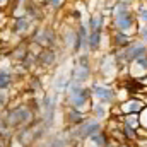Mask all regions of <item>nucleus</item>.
<instances>
[{
  "label": "nucleus",
  "mask_w": 147,
  "mask_h": 147,
  "mask_svg": "<svg viewBox=\"0 0 147 147\" xmlns=\"http://www.w3.org/2000/svg\"><path fill=\"white\" fill-rule=\"evenodd\" d=\"M137 26H139V21H137L135 10L132 9V5L116 2L111 7V29L135 36Z\"/></svg>",
  "instance_id": "f257e3e1"
},
{
  "label": "nucleus",
  "mask_w": 147,
  "mask_h": 147,
  "mask_svg": "<svg viewBox=\"0 0 147 147\" xmlns=\"http://www.w3.org/2000/svg\"><path fill=\"white\" fill-rule=\"evenodd\" d=\"M65 105L70 106V108H75V110L87 113L91 110V105H92L91 87L70 82L69 87L65 89Z\"/></svg>",
  "instance_id": "f03ea898"
},
{
  "label": "nucleus",
  "mask_w": 147,
  "mask_h": 147,
  "mask_svg": "<svg viewBox=\"0 0 147 147\" xmlns=\"http://www.w3.org/2000/svg\"><path fill=\"white\" fill-rule=\"evenodd\" d=\"M111 55H113V58H115L118 69H121V67H128V65H130L132 62H135L137 58H140V57L147 55V45L146 43H142V41H139V39H134V41L128 43L125 48L111 51Z\"/></svg>",
  "instance_id": "7ed1b4c3"
},
{
  "label": "nucleus",
  "mask_w": 147,
  "mask_h": 147,
  "mask_svg": "<svg viewBox=\"0 0 147 147\" xmlns=\"http://www.w3.org/2000/svg\"><path fill=\"white\" fill-rule=\"evenodd\" d=\"M34 121V110L31 105H19L12 110L5 111V125L12 132L28 125H33Z\"/></svg>",
  "instance_id": "20e7f679"
},
{
  "label": "nucleus",
  "mask_w": 147,
  "mask_h": 147,
  "mask_svg": "<svg viewBox=\"0 0 147 147\" xmlns=\"http://www.w3.org/2000/svg\"><path fill=\"white\" fill-rule=\"evenodd\" d=\"M101 130H103V121H99V120L89 116V118H86L80 125L72 127V130H69V134H70V137H72L74 140H77L79 144H82L84 140H87L89 137H92L94 134H98V132H101Z\"/></svg>",
  "instance_id": "39448f33"
},
{
  "label": "nucleus",
  "mask_w": 147,
  "mask_h": 147,
  "mask_svg": "<svg viewBox=\"0 0 147 147\" xmlns=\"http://www.w3.org/2000/svg\"><path fill=\"white\" fill-rule=\"evenodd\" d=\"M91 96H92V101L96 103H103L108 106L116 105V87L108 86V84L94 82L91 86Z\"/></svg>",
  "instance_id": "423d86ee"
},
{
  "label": "nucleus",
  "mask_w": 147,
  "mask_h": 147,
  "mask_svg": "<svg viewBox=\"0 0 147 147\" xmlns=\"http://www.w3.org/2000/svg\"><path fill=\"white\" fill-rule=\"evenodd\" d=\"M70 82L74 84H80L84 86L89 79H91V65H89V53H82L77 58V63L74 65L72 72H70Z\"/></svg>",
  "instance_id": "0eeeda50"
},
{
  "label": "nucleus",
  "mask_w": 147,
  "mask_h": 147,
  "mask_svg": "<svg viewBox=\"0 0 147 147\" xmlns=\"http://www.w3.org/2000/svg\"><path fill=\"white\" fill-rule=\"evenodd\" d=\"M10 29H12V34L19 36V39H21V38L28 36L31 31H34V21H31L26 14L16 16L10 22Z\"/></svg>",
  "instance_id": "6e6552de"
},
{
  "label": "nucleus",
  "mask_w": 147,
  "mask_h": 147,
  "mask_svg": "<svg viewBox=\"0 0 147 147\" xmlns=\"http://www.w3.org/2000/svg\"><path fill=\"white\" fill-rule=\"evenodd\" d=\"M31 41L34 45H38L39 48H53L55 43H57V34L50 28H41V29H34L33 31Z\"/></svg>",
  "instance_id": "1a4fd4ad"
},
{
  "label": "nucleus",
  "mask_w": 147,
  "mask_h": 147,
  "mask_svg": "<svg viewBox=\"0 0 147 147\" xmlns=\"http://www.w3.org/2000/svg\"><path fill=\"white\" fill-rule=\"evenodd\" d=\"M118 105V108H120V113L121 115H130V113H140V111L146 108V103H144V99H140V98H137V96H134V98H127L125 101H121V103H116Z\"/></svg>",
  "instance_id": "9d476101"
},
{
  "label": "nucleus",
  "mask_w": 147,
  "mask_h": 147,
  "mask_svg": "<svg viewBox=\"0 0 147 147\" xmlns=\"http://www.w3.org/2000/svg\"><path fill=\"white\" fill-rule=\"evenodd\" d=\"M134 39H135V36H130V34H125V33H120V31H115V29H111V33H110V46H111V51L125 48V46H127L128 43H132Z\"/></svg>",
  "instance_id": "9b49d317"
},
{
  "label": "nucleus",
  "mask_w": 147,
  "mask_h": 147,
  "mask_svg": "<svg viewBox=\"0 0 147 147\" xmlns=\"http://www.w3.org/2000/svg\"><path fill=\"white\" fill-rule=\"evenodd\" d=\"M127 69H128V77H132V79H142L144 75H147V55L137 58L135 62H132Z\"/></svg>",
  "instance_id": "f8f14e48"
},
{
  "label": "nucleus",
  "mask_w": 147,
  "mask_h": 147,
  "mask_svg": "<svg viewBox=\"0 0 147 147\" xmlns=\"http://www.w3.org/2000/svg\"><path fill=\"white\" fill-rule=\"evenodd\" d=\"M38 63L43 69H51L57 65V51L53 48H41L38 53Z\"/></svg>",
  "instance_id": "ddd939ff"
},
{
  "label": "nucleus",
  "mask_w": 147,
  "mask_h": 147,
  "mask_svg": "<svg viewBox=\"0 0 147 147\" xmlns=\"http://www.w3.org/2000/svg\"><path fill=\"white\" fill-rule=\"evenodd\" d=\"M111 140L110 134H108V130H101V132H98V134H94L92 137H89L87 140H84L80 147H106V144Z\"/></svg>",
  "instance_id": "4468645a"
},
{
  "label": "nucleus",
  "mask_w": 147,
  "mask_h": 147,
  "mask_svg": "<svg viewBox=\"0 0 147 147\" xmlns=\"http://www.w3.org/2000/svg\"><path fill=\"white\" fill-rule=\"evenodd\" d=\"M62 41H63V46L67 50H70L72 53H80L79 51V39H77V31L74 28H67L63 33H62Z\"/></svg>",
  "instance_id": "2eb2a0df"
},
{
  "label": "nucleus",
  "mask_w": 147,
  "mask_h": 147,
  "mask_svg": "<svg viewBox=\"0 0 147 147\" xmlns=\"http://www.w3.org/2000/svg\"><path fill=\"white\" fill-rule=\"evenodd\" d=\"M87 113H84V111L80 110H75V108H70V106H67V111H65V121H67V125L72 128V127H77V125H80L87 116H86Z\"/></svg>",
  "instance_id": "dca6fc26"
},
{
  "label": "nucleus",
  "mask_w": 147,
  "mask_h": 147,
  "mask_svg": "<svg viewBox=\"0 0 147 147\" xmlns=\"http://www.w3.org/2000/svg\"><path fill=\"white\" fill-rule=\"evenodd\" d=\"M91 115H92V118H96V120H99V121H106L108 118H110V106L108 105H103V103H96V101H92V105H91Z\"/></svg>",
  "instance_id": "f3484780"
},
{
  "label": "nucleus",
  "mask_w": 147,
  "mask_h": 147,
  "mask_svg": "<svg viewBox=\"0 0 147 147\" xmlns=\"http://www.w3.org/2000/svg\"><path fill=\"white\" fill-rule=\"evenodd\" d=\"M14 84V72L10 67H3L0 63V91H9Z\"/></svg>",
  "instance_id": "a211bd4d"
},
{
  "label": "nucleus",
  "mask_w": 147,
  "mask_h": 147,
  "mask_svg": "<svg viewBox=\"0 0 147 147\" xmlns=\"http://www.w3.org/2000/svg\"><path fill=\"white\" fill-rule=\"evenodd\" d=\"M105 24H106V17L103 12H96L87 19L89 31H105Z\"/></svg>",
  "instance_id": "6ab92c4d"
},
{
  "label": "nucleus",
  "mask_w": 147,
  "mask_h": 147,
  "mask_svg": "<svg viewBox=\"0 0 147 147\" xmlns=\"http://www.w3.org/2000/svg\"><path fill=\"white\" fill-rule=\"evenodd\" d=\"M135 16H137V21L140 24H146L147 26V5L140 3L137 9H135Z\"/></svg>",
  "instance_id": "aec40b11"
},
{
  "label": "nucleus",
  "mask_w": 147,
  "mask_h": 147,
  "mask_svg": "<svg viewBox=\"0 0 147 147\" xmlns=\"http://www.w3.org/2000/svg\"><path fill=\"white\" fill-rule=\"evenodd\" d=\"M135 39H139V41H142V43L147 45V26L146 24H140V22H139L137 33H135Z\"/></svg>",
  "instance_id": "412c9836"
},
{
  "label": "nucleus",
  "mask_w": 147,
  "mask_h": 147,
  "mask_svg": "<svg viewBox=\"0 0 147 147\" xmlns=\"http://www.w3.org/2000/svg\"><path fill=\"white\" fill-rule=\"evenodd\" d=\"M65 3H67V0H50L46 7H48L51 12H60V9H63Z\"/></svg>",
  "instance_id": "4be33fe9"
},
{
  "label": "nucleus",
  "mask_w": 147,
  "mask_h": 147,
  "mask_svg": "<svg viewBox=\"0 0 147 147\" xmlns=\"http://www.w3.org/2000/svg\"><path fill=\"white\" fill-rule=\"evenodd\" d=\"M10 101V96H9V91H0V110L5 108Z\"/></svg>",
  "instance_id": "5701e85b"
},
{
  "label": "nucleus",
  "mask_w": 147,
  "mask_h": 147,
  "mask_svg": "<svg viewBox=\"0 0 147 147\" xmlns=\"http://www.w3.org/2000/svg\"><path fill=\"white\" fill-rule=\"evenodd\" d=\"M139 118H140V127L147 130V105H146V108L139 113Z\"/></svg>",
  "instance_id": "b1692460"
},
{
  "label": "nucleus",
  "mask_w": 147,
  "mask_h": 147,
  "mask_svg": "<svg viewBox=\"0 0 147 147\" xmlns=\"http://www.w3.org/2000/svg\"><path fill=\"white\" fill-rule=\"evenodd\" d=\"M10 7H12V0H0V10L2 12L9 10Z\"/></svg>",
  "instance_id": "393cba45"
},
{
  "label": "nucleus",
  "mask_w": 147,
  "mask_h": 147,
  "mask_svg": "<svg viewBox=\"0 0 147 147\" xmlns=\"http://www.w3.org/2000/svg\"><path fill=\"white\" fill-rule=\"evenodd\" d=\"M5 130H9L5 125V113H0V134H3Z\"/></svg>",
  "instance_id": "a878e982"
},
{
  "label": "nucleus",
  "mask_w": 147,
  "mask_h": 147,
  "mask_svg": "<svg viewBox=\"0 0 147 147\" xmlns=\"http://www.w3.org/2000/svg\"><path fill=\"white\" fill-rule=\"evenodd\" d=\"M106 147H120V142H118V140H110V142L106 144Z\"/></svg>",
  "instance_id": "bb28decb"
},
{
  "label": "nucleus",
  "mask_w": 147,
  "mask_h": 147,
  "mask_svg": "<svg viewBox=\"0 0 147 147\" xmlns=\"http://www.w3.org/2000/svg\"><path fill=\"white\" fill-rule=\"evenodd\" d=\"M137 80H139V82H140L142 86H146V87H147V75H144L142 79H137Z\"/></svg>",
  "instance_id": "cd10ccee"
},
{
  "label": "nucleus",
  "mask_w": 147,
  "mask_h": 147,
  "mask_svg": "<svg viewBox=\"0 0 147 147\" xmlns=\"http://www.w3.org/2000/svg\"><path fill=\"white\" fill-rule=\"evenodd\" d=\"M118 2H123V3H128V5H132L135 0H118Z\"/></svg>",
  "instance_id": "c85d7f7f"
},
{
  "label": "nucleus",
  "mask_w": 147,
  "mask_h": 147,
  "mask_svg": "<svg viewBox=\"0 0 147 147\" xmlns=\"http://www.w3.org/2000/svg\"><path fill=\"white\" fill-rule=\"evenodd\" d=\"M2 57H3V50H2V46H0V60H2Z\"/></svg>",
  "instance_id": "c756f323"
}]
</instances>
